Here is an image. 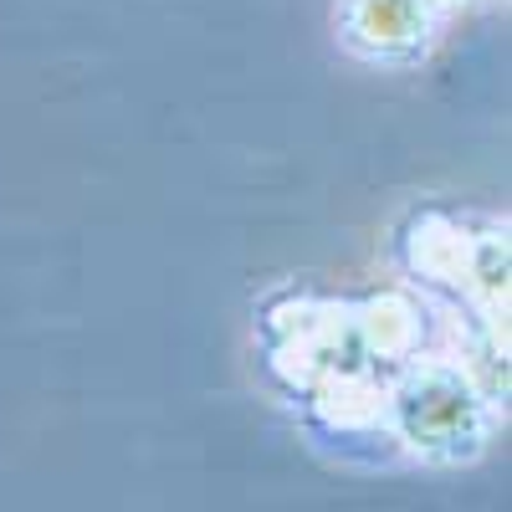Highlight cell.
Here are the masks:
<instances>
[{"mask_svg": "<svg viewBox=\"0 0 512 512\" xmlns=\"http://www.w3.org/2000/svg\"><path fill=\"white\" fill-rule=\"evenodd\" d=\"M400 420L415 446L425 451H456L477 436V405L466 384L446 369H425L400 390Z\"/></svg>", "mask_w": 512, "mask_h": 512, "instance_id": "6da1fadb", "label": "cell"}, {"mask_svg": "<svg viewBox=\"0 0 512 512\" xmlns=\"http://www.w3.org/2000/svg\"><path fill=\"white\" fill-rule=\"evenodd\" d=\"M431 6H456V0H431Z\"/></svg>", "mask_w": 512, "mask_h": 512, "instance_id": "3957f363", "label": "cell"}, {"mask_svg": "<svg viewBox=\"0 0 512 512\" xmlns=\"http://www.w3.org/2000/svg\"><path fill=\"white\" fill-rule=\"evenodd\" d=\"M431 16H436L431 0H349L344 26L364 57L400 62L431 41Z\"/></svg>", "mask_w": 512, "mask_h": 512, "instance_id": "7a4b0ae2", "label": "cell"}]
</instances>
